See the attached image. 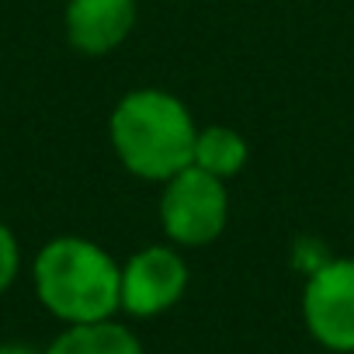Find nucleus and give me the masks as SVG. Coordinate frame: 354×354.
<instances>
[{"instance_id": "39448f33", "label": "nucleus", "mask_w": 354, "mask_h": 354, "mask_svg": "<svg viewBox=\"0 0 354 354\" xmlns=\"http://www.w3.org/2000/svg\"><path fill=\"white\" fill-rule=\"evenodd\" d=\"M192 268L174 243H149L122 264V313L153 319L185 299Z\"/></svg>"}, {"instance_id": "6e6552de", "label": "nucleus", "mask_w": 354, "mask_h": 354, "mask_svg": "<svg viewBox=\"0 0 354 354\" xmlns=\"http://www.w3.org/2000/svg\"><path fill=\"white\" fill-rule=\"evenodd\" d=\"M250 160V146L243 139V132H236L233 125H205L198 129L195 139V167L216 174L219 181H230L236 177Z\"/></svg>"}, {"instance_id": "7ed1b4c3", "label": "nucleus", "mask_w": 354, "mask_h": 354, "mask_svg": "<svg viewBox=\"0 0 354 354\" xmlns=\"http://www.w3.org/2000/svg\"><path fill=\"white\" fill-rule=\"evenodd\" d=\"M230 223L226 181L202 167H185L163 181L160 192V226L174 247H209L223 236Z\"/></svg>"}, {"instance_id": "f257e3e1", "label": "nucleus", "mask_w": 354, "mask_h": 354, "mask_svg": "<svg viewBox=\"0 0 354 354\" xmlns=\"http://www.w3.org/2000/svg\"><path fill=\"white\" fill-rule=\"evenodd\" d=\"M118 163L139 181H170L195 160L198 125L188 104L160 87H136L118 97L108 118Z\"/></svg>"}, {"instance_id": "f03ea898", "label": "nucleus", "mask_w": 354, "mask_h": 354, "mask_svg": "<svg viewBox=\"0 0 354 354\" xmlns=\"http://www.w3.org/2000/svg\"><path fill=\"white\" fill-rule=\"evenodd\" d=\"M35 295L56 319L97 323L122 313V264L87 236L49 240L32 264Z\"/></svg>"}, {"instance_id": "20e7f679", "label": "nucleus", "mask_w": 354, "mask_h": 354, "mask_svg": "<svg viewBox=\"0 0 354 354\" xmlns=\"http://www.w3.org/2000/svg\"><path fill=\"white\" fill-rule=\"evenodd\" d=\"M302 323L319 347L354 354V257H333L309 271Z\"/></svg>"}, {"instance_id": "0eeeda50", "label": "nucleus", "mask_w": 354, "mask_h": 354, "mask_svg": "<svg viewBox=\"0 0 354 354\" xmlns=\"http://www.w3.org/2000/svg\"><path fill=\"white\" fill-rule=\"evenodd\" d=\"M46 354H142L139 337L118 319L70 323L46 347Z\"/></svg>"}, {"instance_id": "1a4fd4ad", "label": "nucleus", "mask_w": 354, "mask_h": 354, "mask_svg": "<svg viewBox=\"0 0 354 354\" xmlns=\"http://www.w3.org/2000/svg\"><path fill=\"white\" fill-rule=\"evenodd\" d=\"M21 274V243L8 223H0V295H4Z\"/></svg>"}, {"instance_id": "423d86ee", "label": "nucleus", "mask_w": 354, "mask_h": 354, "mask_svg": "<svg viewBox=\"0 0 354 354\" xmlns=\"http://www.w3.org/2000/svg\"><path fill=\"white\" fill-rule=\"evenodd\" d=\"M139 0H66L63 32L80 56L115 53L136 28Z\"/></svg>"}, {"instance_id": "9d476101", "label": "nucleus", "mask_w": 354, "mask_h": 354, "mask_svg": "<svg viewBox=\"0 0 354 354\" xmlns=\"http://www.w3.org/2000/svg\"><path fill=\"white\" fill-rule=\"evenodd\" d=\"M0 354H46L32 344H0Z\"/></svg>"}]
</instances>
